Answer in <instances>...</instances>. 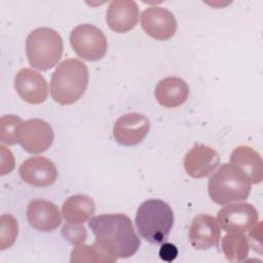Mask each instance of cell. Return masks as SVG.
Masks as SVG:
<instances>
[{
  "mask_svg": "<svg viewBox=\"0 0 263 263\" xmlns=\"http://www.w3.org/2000/svg\"><path fill=\"white\" fill-rule=\"evenodd\" d=\"M88 226L99 247L116 260L132 257L140 248V238L126 215H99L89 220Z\"/></svg>",
  "mask_w": 263,
  "mask_h": 263,
  "instance_id": "6da1fadb",
  "label": "cell"
},
{
  "mask_svg": "<svg viewBox=\"0 0 263 263\" xmlns=\"http://www.w3.org/2000/svg\"><path fill=\"white\" fill-rule=\"evenodd\" d=\"M88 78V69L83 62L77 59L63 61L51 75V98L62 106L76 103L83 96Z\"/></svg>",
  "mask_w": 263,
  "mask_h": 263,
  "instance_id": "7a4b0ae2",
  "label": "cell"
},
{
  "mask_svg": "<svg viewBox=\"0 0 263 263\" xmlns=\"http://www.w3.org/2000/svg\"><path fill=\"white\" fill-rule=\"evenodd\" d=\"M135 222L145 240L158 245L167 238L174 225V214L163 200L149 199L138 208Z\"/></svg>",
  "mask_w": 263,
  "mask_h": 263,
  "instance_id": "3957f363",
  "label": "cell"
},
{
  "mask_svg": "<svg viewBox=\"0 0 263 263\" xmlns=\"http://www.w3.org/2000/svg\"><path fill=\"white\" fill-rule=\"evenodd\" d=\"M208 191L215 203L224 205L247 199L251 192V183L236 165L223 163L210 178Z\"/></svg>",
  "mask_w": 263,
  "mask_h": 263,
  "instance_id": "277c9868",
  "label": "cell"
},
{
  "mask_svg": "<svg viewBox=\"0 0 263 263\" xmlns=\"http://www.w3.org/2000/svg\"><path fill=\"white\" fill-rule=\"evenodd\" d=\"M63 39L50 28H38L26 39V53L30 65L41 71L53 68L62 58Z\"/></svg>",
  "mask_w": 263,
  "mask_h": 263,
  "instance_id": "5b68a950",
  "label": "cell"
},
{
  "mask_svg": "<svg viewBox=\"0 0 263 263\" xmlns=\"http://www.w3.org/2000/svg\"><path fill=\"white\" fill-rule=\"evenodd\" d=\"M70 43L73 50L85 61H99L107 52V38L93 25L82 24L75 27L70 34Z\"/></svg>",
  "mask_w": 263,
  "mask_h": 263,
  "instance_id": "8992f818",
  "label": "cell"
},
{
  "mask_svg": "<svg viewBox=\"0 0 263 263\" xmlns=\"http://www.w3.org/2000/svg\"><path fill=\"white\" fill-rule=\"evenodd\" d=\"M16 140L25 151L32 154L42 153L52 144L53 130L45 120L32 118L20 124Z\"/></svg>",
  "mask_w": 263,
  "mask_h": 263,
  "instance_id": "52a82bcc",
  "label": "cell"
},
{
  "mask_svg": "<svg viewBox=\"0 0 263 263\" xmlns=\"http://www.w3.org/2000/svg\"><path fill=\"white\" fill-rule=\"evenodd\" d=\"M258 212L248 202H237L225 205L218 212L217 222L226 232L250 231L258 223Z\"/></svg>",
  "mask_w": 263,
  "mask_h": 263,
  "instance_id": "ba28073f",
  "label": "cell"
},
{
  "mask_svg": "<svg viewBox=\"0 0 263 263\" xmlns=\"http://www.w3.org/2000/svg\"><path fill=\"white\" fill-rule=\"evenodd\" d=\"M149 129V119L143 114L132 112L116 120L113 126V137L122 146H135L145 139Z\"/></svg>",
  "mask_w": 263,
  "mask_h": 263,
  "instance_id": "9c48e42d",
  "label": "cell"
},
{
  "mask_svg": "<svg viewBox=\"0 0 263 263\" xmlns=\"http://www.w3.org/2000/svg\"><path fill=\"white\" fill-rule=\"evenodd\" d=\"M141 25L147 35L156 40H167L177 31L174 14L160 6H150L141 14Z\"/></svg>",
  "mask_w": 263,
  "mask_h": 263,
  "instance_id": "30bf717a",
  "label": "cell"
},
{
  "mask_svg": "<svg viewBox=\"0 0 263 263\" xmlns=\"http://www.w3.org/2000/svg\"><path fill=\"white\" fill-rule=\"evenodd\" d=\"M14 88L27 103L37 105L43 103L48 96L45 78L37 71L29 68L21 69L14 77Z\"/></svg>",
  "mask_w": 263,
  "mask_h": 263,
  "instance_id": "8fae6325",
  "label": "cell"
},
{
  "mask_svg": "<svg viewBox=\"0 0 263 263\" xmlns=\"http://www.w3.org/2000/svg\"><path fill=\"white\" fill-rule=\"evenodd\" d=\"M18 174L25 183L35 187L50 186L58 178L54 163L43 156H33L23 161Z\"/></svg>",
  "mask_w": 263,
  "mask_h": 263,
  "instance_id": "7c38bea8",
  "label": "cell"
},
{
  "mask_svg": "<svg viewBox=\"0 0 263 263\" xmlns=\"http://www.w3.org/2000/svg\"><path fill=\"white\" fill-rule=\"evenodd\" d=\"M220 164V156L216 150L203 144L194 145L185 155L186 173L196 179L211 175Z\"/></svg>",
  "mask_w": 263,
  "mask_h": 263,
  "instance_id": "4fadbf2b",
  "label": "cell"
},
{
  "mask_svg": "<svg viewBox=\"0 0 263 263\" xmlns=\"http://www.w3.org/2000/svg\"><path fill=\"white\" fill-rule=\"evenodd\" d=\"M220 236V226L214 217L205 214L194 217L188 232L189 241L194 249L208 250L216 247Z\"/></svg>",
  "mask_w": 263,
  "mask_h": 263,
  "instance_id": "5bb4252c",
  "label": "cell"
},
{
  "mask_svg": "<svg viewBox=\"0 0 263 263\" xmlns=\"http://www.w3.org/2000/svg\"><path fill=\"white\" fill-rule=\"evenodd\" d=\"M139 20V7L133 0H114L109 3L106 22L116 33H125L134 29Z\"/></svg>",
  "mask_w": 263,
  "mask_h": 263,
  "instance_id": "9a60e30c",
  "label": "cell"
},
{
  "mask_svg": "<svg viewBox=\"0 0 263 263\" xmlns=\"http://www.w3.org/2000/svg\"><path fill=\"white\" fill-rule=\"evenodd\" d=\"M27 218L34 229L43 232L53 231L62 223L59 208L45 199L31 200L27 209Z\"/></svg>",
  "mask_w": 263,
  "mask_h": 263,
  "instance_id": "2e32d148",
  "label": "cell"
},
{
  "mask_svg": "<svg viewBox=\"0 0 263 263\" xmlns=\"http://www.w3.org/2000/svg\"><path fill=\"white\" fill-rule=\"evenodd\" d=\"M154 95L161 106L165 108H177L187 101L189 87L184 79L170 76L158 82Z\"/></svg>",
  "mask_w": 263,
  "mask_h": 263,
  "instance_id": "e0dca14e",
  "label": "cell"
},
{
  "mask_svg": "<svg viewBox=\"0 0 263 263\" xmlns=\"http://www.w3.org/2000/svg\"><path fill=\"white\" fill-rule=\"evenodd\" d=\"M230 163L236 165L249 179L251 184L263 180V163L260 154L249 146L236 147L230 155Z\"/></svg>",
  "mask_w": 263,
  "mask_h": 263,
  "instance_id": "ac0fdd59",
  "label": "cell"
},
{
  "mask_svg": "<svg viewBox=\"0 0 263 263\" xmlns=\"http://www.w3.org/2000/svg\"><path fill=\"white\" fill-rule=\"evenodd\" d=\"M96 205L87 195L76 194L70 196L62 205L65 220L72 224H83L95 214Z\"/></svg>",
  "mask_w": 263,
  "mask_h": 263,
  "instance_id": "d6986e66",
  "label": "cell"
},
{
  "mask_svg": "<svg viewBox=\"0 0 263 263\" xmlns=\"http://www.w3.org/2000/svg\"><path fill=\"white\" fill-rule=\"evenodd\" d=\"M222 251L231 262L243 261L250 251V242L242 232H228L222 239Z\"/></svg>",
  "mask_w": 263,
  "mask_h": 263,
  "instance_id": "ffe728a7",
  "label": "cell"
},
{
  "mask_svg": "<svg viewBox=\"0 0 263 263\" xmlns=\"http://www.w3.org/2000/svg\"><path fill=\"white\" fill-rule=\"evenodd\" d=\"M71 263L76 262H99V263H112L117 261L103 251L95 241L93 245H79L71 252Z\"/></svg>",
  "mask_w": 263,
  "mask_h": 263,
  "instance_id": "44dd1931",
  "label": "cell"
},
{
  "mask_svg": "<svg viewBox=\"0 0 263 263\" xmlns=\"http://www.w3.org/2000/svg\"><path fill=\"white\" fill-rule=\"evenodd\" d=\"M1 230H0V250L4 251L5 249L11 247L17 236L18 225L17 221L7 214H3L0 218Z\"/></svg>",
  "mask_w": 263,
  "mask_h": 263,
  "instance_id": "7402d4cb",
  "label": "cell"
},
{
  "mask_svg": "<svg viewBox=\"0 0 263 263\" xmlns=\"http://www.w3.org/2000/svg\"><path fill=\"white\" fill-rule=\"evenodd\" d=\"M23 120L15 115H4L0 119V140L3 144L14 145L17 143L16 133Z\"/></svg>",
  "mask_w": 263,
  "mask_h": 263,
  "instance_id": "603a6c76",
  "label": "cell"
},
{
  "mask_svg": "<svg viewBox=\"0 0 263 263\" xmlns=\"http://www.w3.org/2000/svg\"><path fill=\"white\" fill-rule=\"evenodd\" d=\"M62 234L65 239L74 246L82 245L87 237L86 229L81 224L67 223L62 229Z\"/></svg>",
  "mask_w": 263,
  "mask_h": 263,
  "instance_id": "cb8c5ba5",
  "label": "cell"
},
{
  "mask_svg": "<svg viewBox=\"0 0 263 263\" xmlns=\"http://www.w3.org/2000/svg\"><path fill=\"white\" fill-rule=\"evenodd\" d=\"M177 255H178V249L176 248L175 245L170 242L163 243L159 250V256L161 260L166 262H172L173 260H175Z\"/></svg>",
  "mask_w": 263,
  "mask_h": 263,
  "instance_id": "d4e9b609",
  "label": "cell"
}]
</instances>
